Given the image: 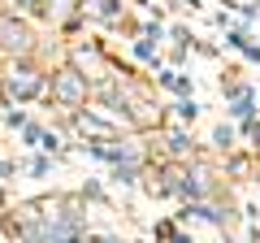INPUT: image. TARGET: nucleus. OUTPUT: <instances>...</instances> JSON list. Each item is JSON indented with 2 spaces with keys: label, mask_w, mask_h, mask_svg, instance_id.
I'll return each mask as SVG.
<instances>
[{
  "label": "nucleus",
  "mask_w": 260,
  "mask_h": 243,
  "mask_svg": "<svg viewBox=\"0 0 260 243\" xmlns=\"http://www.w3.org/2000/svg\"><path fill=\"white\" fill-rule=\"evenodd\" d=\"M0 44L13 48V52H26V48H30V31L22 26L13 13H0Z\"/></svg>",
  "instance_id": "2"
},
{
  "label": "nucleus",
  "mask_w": 260,
  "mask_h": 243,
  "mask_svg": "<svg viewBox=\"0 0 260 243\" xmlns=\"http://www.w3.org/2000/svg\"><path fill=\"white\" fill-rule=\"evenodd\" d=\"M39 87H44V74L30 66H9V74H5V96L9 100H30Z\"/></svg>",
  "instance_id": "1"
},
{
  "label": "nucleus",
  "mask_w": 260,
  "mask_h": 243,
  "mask_svg": "<svg viewBox=\"0 0 260 243\" xmlns=\"http://www.w3.org/2000/svg\"><path fill=\"white\" fill-rule=\"evenodd\" d=\"M56 92H61V96H65V100H78V96H83V87H78V78H74V74H70V70H65V74H61V78H56Z\"/></svg>",
  "instance_id": "3"
}]
</instances>
